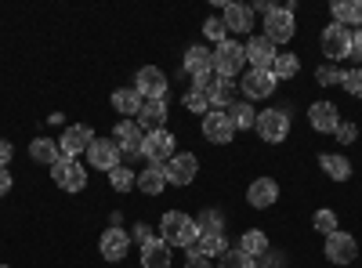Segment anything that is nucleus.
<instances>
[{
    "label": "nucleus",
    "mask_w": 362,
    "mask_h": 268,
    "mask_svg": "<svg viewBox=\"0 0 362 268\" xmlns=\"http://www.w3.org/2000/svg\"><path fill=\"white\" fill-rule=\"evenodd\" d=\"M160 240H163L170 250H174V247L192 250V247L199 243V225H196V218H192V214L167 211V214L160 218Z\"/></svg>",
    "instance_id": "f257e3e1"
},
{
    "label": "nucleus",
    "mask_w": 362,
    "mask_h": 268,
    "mask_svg": "<svg viewBox=\"0 0 362 268\" xmlns=\"http://www.w3.org/2000/svg\"><path fill=\"white\" fill-rule=\"evenodd\" d=\"M293 33H297V4H286V8H276L272 15H264V37L276 47L293 40Z\"/></svg>",
    "instance_id": "f03ea898"
},
{
    "label": "nucleus",
    "mask_w": 362,
    "mask_h": 268,
    "mask_svg": "<svg viewBox=\"0 0 362 268\" xmlns=\"http://www.w3.org/2000/svg\"><path fill=\"white\" fill-rule=\"evenodd\" d=\"M243 66H247V47L239 44V40H225V44H218L214 47V73L218 76H228V80H235L239 73H243Z\"/></svg>",
    "instance_id": "7ed1b4c3"
},
{
    "label": "nucleus",
    "mask_w": 362,
    "mask_h": 268,
    "mask_svg": "<svg viewBox=\"0 0 362 268\" xmlns=\"http://www.w3.org/2000/svg\"><path fill=\"white\" fill-rule=\"evenodd\" d=\"M254 131H257L261 141H268V145L286 141V138H290V112H286V109H264V112H257Z\"/></svg>",
    "instance_id": "20e7f679"
},
{
    "label": "nucleus",
    "mask_w": 362,
    "mask_h": 268,
    "mask_svg": "<svg viewBox=\"0 0 362 268\" xmlns=\"http://www.w3.org/2000/svg\"><path fill=\"white\" fill-rule=\"evenodd\" d=\"M51 182L58 189H66V192H83L87 189V170H83L80 160H66L62 156V160L51 167Z\"/></svg>",
    "instance_id": "39448f33"
},
{
    "label": "nucleus",
    "mask_w": 362,
    "mask_h": 268,
    "mask_svg": "<svg viewBox=\"0 0 362 268\" xmlns=\"http://www.w3.org/2000/svg\"><path fill=\"white\" fill-rule=\"evenodd\" d=\"M163 170H167V185H192L196 182V174H199V160L192 156V153H174L167 163H163Z\"/></svg>",
    "instance_id": "423d86ee"
},
{
    "label": "nucleus",
    "mask_w": 362,
    "mask_h": 268,
    "mask_svg": "<svg viewBox=\"0 0 362 268\" xmlns=\"http://www.w3.org/2000/svg\"><path fill=\"white\" fill-rule=\"evenodd\" d=\"M90 141H95V131H90L87 124H73V127L62 131V138H58V148H62L66 160H76V156H83L87 148H90Z\"/></svg>",
    "instance_id": "0eeeda50"
},
{
    "label": "nucleus",
    "mask_w": 362,
    "mask_h": 268,
    "mask_svg": "<svg viewBox=\"0 0 362 268\" xmlns=\"http://www.w3.org/2000/svg\"><path fill=\"white\" fill-rule=\"evenodd\" d=\"M203 138H206L210 145H228V141L235 138V127H232V120H228L225 109H210V112L203 116Z\"/></svg>",
    "instance_id": "6e6552de"
},
{
    "label": "nucleus",
    "mask_w": 362,
    "mask_h": 268,
    "mask_svg": "<svg viewBox=\"0 0 362 268\" xmlns=\"http://www.w3.org/2000/svg\"><path fill=\"white\" fill-rule=\"evenodd\" d=\"M174 145H177V138L167 127L163 131H153V134H145V141H141V156L148 163H167L174 156Z\"/></svg>",
    "instance_id": "1a4fd4ad"
},
{
    "label": "nucleus",
    "mask_w": 362,
    "mask_h": 268,
    "mask_svg": "<svg viewBox=\"0 0 362 268\" xmlns=\"http://www.w3.org/2000/svg\"><path fill=\"white\" fill-rule=\"evenodd\" d=\"M322 51L326 58H334V62H341V58H351V29L329 22L322 29Z\"/></svg>",
    "instance_id": "9d476101"
},
{
    "label": "nucleus",
    "mask_w": 362,
    "mask_h": 268,
    "mask_svg": "<svg viewBox=\"0 0 362 268\" xmlns=\"http://www.w3.org/2000/svg\"><path fill=\"white\" fill-rule=\"evenodd\" d=\"M112 141L119 145L124 160H138V156H141V141H145V134H141V127H138L134 120H119V124L112 127Z\"/></svg>",
    "instance_id": "9b49d317"
},
{
    "label": "nucleus",
    "mask_w": 362,
    "mask_h": 268,
    "mask_svg": "<svg viewBox=\"0 0 362 268\" xmlns=\"http://www.w3.org/2000/svg\"><path fill=\"white\" fill-rule=\"evenodd\" d=\"M358 257V243L351 232H329L326 235V261L334 264H351Z\"/></svg>",
    "instance_id": "f8f14e48"
},
{
    "label": "nucleus",
    "mask_w": 362,
    "mask_h": 268,
    "mask_svg": "<svg viewBox=\"0 0 362 268\" xmlns=\"http://www.w3.org/2000/svg\"><path fill=\"white\" fill-rule=\"evenodd\" d=\"M276 73L272 69H247L243 80H239V91H243L247 98H268L272 91H276Z\"/></svg>",
    "instance_id": "ddd939ff"
},
{
    "label": "nucleus",
    "mask_w": 362,
    "mask_h": 268,
    "mask_svg": "<svg viewBox=\"0 0 362 268\" xmlns=\"http://www.w3.org/2000/svg\"><path fill=\"white\" fill-rule=\"evenodd\" d=\"M134 124L141 127V134L163 131V124H167V98H145L141 102V112L134 116Z\"/></svg>",
    "instance_id": "4468645a"
},
{
    "label": "nucleus",
    "mask_w": 362,
    "mask_h": 268,
    "mask_svg": "<svg viewBox=\"0 0 362 268\" xmlns=\"http://www.w3.org/2000/svg\"><path fill=\"white\" fill-rule=\"evenodd\" d=\"M134 91H138L141 98H167V73L156 69V66L138 69V76H134Z\"/></svg>",
    "instance_id": "2eb2a0df"
},
{
    "label": "nucleus",
    "mask_w": 362,
    "mask_h": 268,
    "mask_svg": "<svg viewBox=\"0 0 362 268\" xmlns=\"http://www.w3.org/2000/svg\"><path fill=\"white\" fill-rule=\"evenodd\" d=\"M247 62H250V69H272V62L279 58V47L272 44L264 33H257V37H250L247 44Z\"/></svg>",
    "instance_id": "dca6fc26"
},
{
    "label": "nucleus",
    "mask_w": 362,
    "mask_h": 268,
    "mask_svg": "<svg viewBox=\"0 0 362 268\" xmlns=\"http://www.w3.org/2000/svg\"><path fill=\"white\" fill-rule=\"evenodd\" d=\"M83 156H87V163H90V167H98V170H112V167H119V145H116L112 138H95Z\"/></svg>",
    "instance_id": "f3484780"
},
{
    "label": "nucleus",
    "mask_w": 362,
    "mask_h": 268,
    "mask_svg": "<svg viewBox=\"0 0 362 268\" xmlns=\"http://www.w3.org/2000/svg\"><path fill=\"white\" fill-rule=\"evenodd\" d=\"M98 250H102V257H105V261H124V257H127V250H131V235H127L124 228H119V225H112V228H105V232H102Z\"/></svg>",
    "instance_id": "a211bd4d"
},
{
    "label": "nucleus",
    "mask_w": 362,
    "mask_h": 268,
    "mask_svg": "<svg viewBox=\"0 0 362 268\" xmlns=\"http://www.w3.org/2000/svg\"><path fill=\"white\" fill-rule=\"evenodd\" d=\"M308 124H312V131H319V134H334V131L341 127V112H337L334 102H315V105L308 109Z\"/></svg>",
    "instance_id": "6ab92c4d"
},
{
    "label": "nucleus",
    "mask_w": 362,
    "mask_h": 268,
    "mask_svg": "<svg viewBox=\"0 0 362 268\" xmlns=\"http://www.w3.org/2000/svg\"><path fill=\"white\" fill-rule=\"evenodd\" d=\"M276 199H279V182H276V177H257V182H250L247 203L254 206V211H268Z\"/></svg>",
    "instance_id": "aec40b11"
},
{
    "label": "nucleus",
    "mask_w": 362,
    "mask_h": 268,
    "mask_svg": "<svg viewBox=\"0 0 362 268\" xmlns=\"http://www.w3.org/2000/svg\"><path fill=\"white\" fill-rule=\"evenodd\" d=\"M206 102L210 109H228L239 102V83L228 80V76H214V83H210V91H206Z\"/></svg>",
    "instance_id": "412c9836"
},
{
    "label": "nucleus",
    "mask_w": 362,
    "mask_h": 268,
    "mask_svg": "<svg viewBox=\"0 0 362 268\" xmlns=\"http://www.w3.org/2000/svg\"><path fill=\"white\" fill-rule=\"evenodd\" d=\"M221 22H225L228 33L243 37V33H250V29H254V11H250V4H225Z\"/></svg>",
    "instance_id": "4be33fe9"
},
{
    "label": "nucleus",
    "mask_w": 362,
    "mask_h": 268,
    "mask_svg": "<svg viewBox=\"0 0 362 268\" xmlns=\"http://www.w3.org/2000/svg\"><path fill=\"white\" fill-rule=\"evenodd\" d=\"M181 69H185V73H192V76H199V73H210V69H214V51H210V47H203V44H192V47L185 51V58H181Z\"/></svg>",
    "instance_id": "5701e85b"
},
{
    "label": "nucleus",
    "mask_w": 362,
    "mask_h": 268,
    "mask_svg": "<svg viewBox=\"0 0 362 268\" xmlns=\"http://www.w3.org/2000/svg\"><path fill=\"white\" fill-rule=\"evenodd\" d=\"M134 189L145 192V196H160V192L167 189V170H163V163H148V167L138 174Z\"/></svg>",
    "instance_id": "b1692460"
},
{
    "label": "nucleus",
    "mask_w": 362,
    "mask_h": 268,
    "mask_svg": "<svg viewBox=\"0 0 362 268\" xmlns=\"http://www.w3.org/2000/svg\"><path fill=\"white\" fill-rule=\"evenodd\" d=\"M141 268H170V247L160 240V235L141 243Z\"/></svg>",
    "instance_id": "393cba45"
},
{
    "label": "nucleus",
    "mask_w": 362,
    "mask_h": 268,
    "mask_svg": "<svg viewBox=\"0 0 362 268\" xmlns=\"http://www.w3.org/2000/svg\"><path fill=\"white\" fill-rule=\"evenodd\" d=\"M329 11H334V22L344 25V29H362V0H334L329 4Z\"/></svg>",
    "instance_id": "a878e982"
},
{
    "label": "nucleus",
    "mask_w": 362,
    "mask_h": 268,
    "mask_svg": "<svg viewBox=\"0 0 362 268\" xmlns=\"http://www.w3.org/2000/svg\"><path fill=\"white\" fill-rule=\"evenodd\" d=\"M319 167H322V174L329 177V182H348V177H351V163L341 153H322L319 156Z\"/></svg>",
    "instance_id": "bb28decb"
},
{
    "label": "nucleus",
    "mask_w": 362,
    "mask_h": 268,
    "mask_svg": "<svg viewBox=\"0 0 362 268\" xmlns=\"http://www.w3.org/2000/svg\"><path fill=\"white\" fill-rule=\"evenodd\" d=\"M141 95L134 91V87H119V91H112V109L119 112V116H138L141 112Z\"/></svg>",
    "instance_id": "cd10ccee"
},
{
    "label": "nucleus",
    "mask_w": 362,
    "mask_h": 268,
    "mask_svg": "<svg viewBox=\"0 0 362 268\" xmlns=\"http://www.w3.org/2000/svg\"><path fill=\"white\" fill-rule=\"evenodd\" d=\"M29 156H33L37 163H44V167H54L58 160H62V148H58V141H51V138H33Z\"/></svg>",
    "instance_id": "c85d7f7f"
},
{
    "label": "nucleus",
    "mask_w": 362,
    "mask_h": 268,
    "mask_svg": "<svg viewBox=\"0 0 362 268\" xmlns=\"http://www.w3.org/2000/svg\"><path fill=\"white\" fill-rule=\"evenodd\" d=\"M239 250H243L247 257H254V261H257V257L268 250V235H264L261 228H247L243 235H239Z\"/></svg>",
    "instance_id": "c756f323"
},
{
    "label": "nucleus",
    "mask_w": 362,
    "mask_h": 268,
    "mask_svg": "<svg viewBox=\"0 0 362 268\" xmlns=\"http://www.w3.org/2000/svg\"><path fill=\"white\" fill-rule=\"evenodd\" d=\"M196 250H199V254H206L210 261H214V257H221V254L228 250L225 232H199V243H196Z\"/></svg>",
    "instance_id": "7c9ffc66"
},
{
    "label": "nucleus",
    "mask_w": 362,
    "mask_h": 268,
    "mask_svg": "<svg viewBox=\"0 0 362 268\" xmlns=\"http://www.w3.org/2000/svg\"><path fill=\"white\" fill-rule=\"evenodd\" d=\"M228 120H232L235 131H250L257 124V112H254L250 102H235V105H228Z\"/></svg>",
    "instance_id": "2f4dec72"
},
{
    "label": "nucleus",
    "mask_w": 362,
    "mask_h": 268,
    "mask_svg": "<svg viewBox=\"0 0 362 268\" xmlns=\"http://www.w3.org/2000/svg\"><path fill=\"white\" fill-rule=\"evenodd\" d=\"M297 69H300V58L290 54V51H279V58L272 62V73H276V80H290V76H297Z\"/></svg>",
    "instance_id": "473e14b6"
},
{
    "label": "nucleus",
    "mask_w": 362,
    "mask_h": 268,
    "mask_svg": "<svg viewBox=\"0 0 362 268\" xmlns=\"http://www.w3.org/2000/svg\"><path fill=\"white\" fill-rule=\"evenodd\" d=\"M134 182H138V174H134L131 167H124V163L109 170V185H112L116 192H127V189H134Z\"/></svg>",
    "instance_id": "72a5a7b5"
},
{
    "label": "nucleus",
    "mask_w": 362,
    "mask_h": 268,
    "mask_svg": "<svg viewBox=\"0 0 362 268\" xmlns=\"http://www.w3.org/2000/svg\"><path fill=\"white\" fill-rule=\"evenodd\" d=\"M218 268H257V261H254V257H247L239 247H228V250L218 257Z\"/></svg>",
    "instance_id": "f704fd0d"
},
{
    "label": "nucleus",
    "mask_w": 362,
    "mask_h": 268,
    "mask_svg": "<svg viewBox=\"0 0 362 268\" xmlns=\"http://www.w3.org/2000/svg\"><path fill=\"white\" fill-rule=\"evenodd\" d=\"M196 225H199V232H225V214H221V211H210V206H206V211L196 218Z\"/></svg>",
    "instance_id": "c9c22d12"
},
{
    "label": "nucleus",
    "mask_w": 362,
    "mask_h": 268,
    "mask_svg": "<svg viewBox=\"0 0 362 268\" xmlns=\"http://www.w3.org/2000/svg\"><path fill=\"white\" fill-rule=\"evenodd\" d=\"M315 80H319L322 87H341V83H344V69H341V66H319V69H315Z\"/></svg>",
    "instance_id": "e433bc0d"
},
{
    "label": "nucleus",
    "mask_w": 362,
    "mask_h": 268,
    "mask_svg": "<svg viewBox=\"0 0 362 268\" xmlns=\"http://www.w3.org/2000/svg\"><path fill=\"white\" fill-rule=\"evenodd\" d=\"M203 33H206V40H214V47L228 40V29H225L221 18H206V22H203Z\"/></svg>",
    "instance_id": "4c0bfd02"
},
{
    "label": "nucleus",
    "mask_w": 362,
    "mask_h": 268,
    "mask_svg": "<svg viewBox=\"0 0 362 268\" xmlns=\"http://www.w3.org/2000/svg\"><path fill=\"white\" fill-rule=\"evenodd\" d=\"M312 225H315V232L329 235V232H337V214H334V211H315Z\"/></svg>",
    "instance_id": "58836bf2"
},
{
    "label": "nucleus",
    "mask_w": 362,
    "mask_h": 268,
    "mask_svg": "<svg viewBox=\"0 0 362 268\" xmlns=\"http://www.w3.org/2000/svg\"><path fill=\"white\" fill-rule=\"evenodd\" d=\"M341 87L351 98H362V69H344V83Z\"/></svg>",
    "instance_id": "ea45409f"
},
{
    "label": "nucleus",
    "mask_w": 362,
    "mask_h": 268,
    "mask_svg": "<svg viewBox=\"0 0 362 268\" xmlns=\"http://www.w3.org/2000/svg\"><path fill=\"white\" fill-rule=\"evenodd\" d=\"M185 109H192V112L206 116V112H210V102H206V95H199V91H189V95H185Z\"/></svg>",
    "instance_id": "a19ab883"
},
{
    "label": "nucleus",
    "mask_w": 362,
    "mask_h": 268,
    "mask_svg": "<svg viewBox=\"0 0 362 268\" xmlns=\"http://www.w3.org/2000/svg\"><path fill=\"white\" fill-rule=\"evenodd\" d=\"M185 268H214V261H210L206 254H199L196 247L189 250V257H185Z\"/></svg>",
    "instance_id": "79ce46f5"
},
{
    "label": "nucleus",
    "mask_w": 362,
    "mask_h": 268,
    "mask_svg": "<svg viewBox=\"0 0 362 268\" xmlns=\"http://www.w3.org/2000/svg\"><path fill=\"white\" fill-rule=\"evenodd\" d=\"M334 134H337V141H341V145H351V141L358 138V127H355V124H344V120H341V127H337Z\"/></svg>",
    "instance_id": "37998d69"
},
{
    "label": "nucleus",
    "mask_w": 362,
    "mask_h": 268,
    "mask_svg": "<svg viewBox=\"0 0 362 268\" xmlns=\"http://www.w3.org/2000/svg\"><path fill=\"white\" fill-rule=\"evenodd\" d=\"M214 69H210V73H199V76H192V91H199V95H206L210 91V83H214Z\"/></svg>",
    "instance_id": "c03bdc74"
},
{
    "label": "nucleus",
    "mask_w": 362,
    "mask_h": 268,
    "mask_svg": "<svg viewBox=\"0 0 362 268\" xmlns=\"http://www.w3.org/2000/svg\"><path fill=\"white\" fill-rule=\"evenodd\" d=\"M131 240H134V243H148V240H153V228H148L145 221H138L134 232H131Z\"/></svg>",
    "instance_id": "a18cd8bd"
},
{
    "label": "nucleus",
    "mask_w": 362,
    "mask_h": 268,
    "mask_svg": "<svg viewBox=\"0 0 362 268\" xmlns=\"http://www.w3.org/2000/svg\"><path fill=\"white\" fill-rule=\"evenodd\" d=\"M11 156H15V145L0 138V167H8V163H11Z\"/></svg>",
    "instance_id": "49530a36"
},
{
    "label": "nucleus",
    "mask_w": 362,
    "mask_h": 268,
    "mask_svg": "<svg viewBox=\"0 0 362 268\" xmlns=\"http://www.w3.org/2000/svg\"><path fill=\"white\" fill-rule=\"evenodd\" d=\"M11 185H15V182H11V174H8V167H0V199H4V196L11 192Z\"/></svg>",
    "instance_id": "de8ad7c7"
},
{
    "label": "nucleus",
    "mask_w": 362,
    "mask_h": 268,
    "mask_svg": "<svg viewBox=\"0 0 362 268\" xmlns=\"http://www.w3.org/2000/svg\"><path fill=\"white\" fill-rule=\"evenodd\" d=\"M351 58H358V62H362V29H355V33H351Z\"/></svg>",
    "instance_id": "09e8293b"
},
{
    "label": "nucleus",
    "mask_w": 362,
    "mask_h": 268,
    "mask_svg": "<svg viewBox=\"0 0 362 268\" xmlns=\"http://www.w3.org/2000/svg\"><path fill=\"white\" fill-rule=\"evenodd\" d=\"M47 124H54V127H62V124H66V116H62V112H51V116H47Z\"/></svg>",
    "instance_id": "8fccbe9b"
},
{
    "label": "nucleus",
    "mask_w": 362,
    "mask_h": 268,
    "mask_svg": "<svg viewBox=\"0 0 362 268\" xmlns=\"http://www.w3.org/2000/svg\"><path fill=\"white\" fill-rule=\"evenodd\" d=\"M0 268H8V264H0Z\"/></svg>",
    "instance_id": "3c124183"
}]
</instances>
